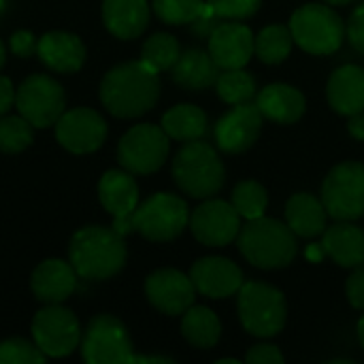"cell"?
<instances>
[{
  "instance_id": "21",
  "label": "cell",
  "mask_w": 364,
  "mask_h": 364,
  "mask_svg": "<svg viewBox=\"0 0 364 364\" xmlns=\"http://www.w3.org/2000/svg\"><path fill=\"white\" fill-rule=\"evenodd\" d=\"M331 107L339 115H354L364 111V68L358 64L339 66L326 85Z\"/></svg>"
},
{
  "instance_id": "2",
  "label": "cell",
  "mask_w": 364,
  "mask_h": 364,
  "mask_svg": "<svg viewBox=\"0 0 364 364\" xmlns=\"http://www.w3.org/2000/svg\"><path fill=\"white\" fill-rule=\"evenodd\" d=\"M124 237L111 226H85L77 230L68 245V262L79 277L98 282L119 273L126 264Z\"/></svg>"
},
{
  "instance_id": "4",
  "label": "cell",
  "mask_w": 364,
  "mask_h": 364,
  "mask_svg": "<svg viewBox=\"0 0 364 364\" xmlns=\"http://www.w3.org/2000/svg\"><path fill=\"white\" fill-rule=\"evenodd\" d=\"M173 179L177 188L192 198H213L226 181V168L215 147L188 141L173 158Z\"/></svg>"
},
{
  "instance_id": "44",
  "label": "cell",
  "mask_w": 364,
  "mask_h": 364,
  "mask_svg": "<svg viewBox=\"0 0 364 364\" xmlns=\"http://www.w3.org/2000/svg\"><path fill=\"white\" fill-rule=\"evenodd\" d=\"M305 256H307V260H311V262H322V260L326 258V252H324V247H322V243H320V245H309L307 252H305Z\"/></svg>"
},
{
  "instance_id": "24",
  "label": "cell",
  "mask_w": 364,
  "mask_h": 364,
  "mask_svg": "<svg viewBox=\"0 0 364 364\" xmlns=\"http://www.w3.org/2000/svg\"><path fill=\"white\" fill-rule=\"evenodd\" d=\"M322 247L333 262L343 269H356L364 264V230L360 226L339 220L322 232Z\"/></svg>"
},
{
  "instance_id": "41",
  "label": "cell",
  "mask_w": 364,
  "mask_h": 364,
  "mask_svg": "<svg viewBox=\"0 0 364 364\" xmlns=\"http://www.w3.org/2000/svg\"><path fill=\"white\" fill-rule=\"evenodd\" d=\"M36 45H38V41H36L34 34L28 32V30H17V32L11 36V41H9L11 51H13L15 55H19V58H30V55L36 51Z\"/></svg>"
},
{
  "instance_id": "38",
  "label": "cell",
  "mask_w": 364,
  "mask_h": 364,
  "mask_svg": "<svg viewBox=\"0 0 364 364\" xmlns=\"http://www.w3.org/2000/svg\"><path fill=\"white\" fill-rule=\"evenodd\" d=\"M346 32H348V38H350L352 47L364 55V2L352 11Z\"/></svg>"
},
{
  "instance_id": "36",
  "label": "cell",
  "mask_w": 364,
  "mask_h": 364,
  "mask_svg": "<svg viewBox=\"0 0 364 364\" xmlns=\"http://www.w3.org/2000/svg\"><path fill=\"white\" fill-rule=\"evenodd\" d=\"M45 354L26 339H6L0 343V364H41Z\"/></svg>"
},
{
  "instance_id": "19",
  "label": "cell",
  "mask_w": 364,
  "mask_h": 364,
  "mask_svg": "<svg viewBox=\"0 0 364 364\" xmlns=\"http://www.w3.org/2000/svg\"><path fill=\"white\" fill-rule=\"evenodd\" d=\"M254 34L245 23L222 21L209 36V53L220 68H245L254 55Z\"/></svg>"
},
{
  "instance_id": "43",
  "label": "cell",
  "mask_w": 364,
  "mask_h": 364,
  "mask_svg": "<svg viewBox=\"0 0 364 364\" xmlns=\"http://www.w3.org/2000/svg\"><path fill=\"white\" fill-rule=\"evenodd\" d=\"M348 130H350V134H352L354 139L364 141V111L350 115V119H348Z\"/></svg>"
},
{
  "instance_id": "28",
  "label": "cell",
  "mask_w": 364,
  "mask_h": 364,
  "mask_svg": "<svg viewBox=\"0 0 364 364\" xmlns=\"http://www.w3.org/2000/svg\"><path fill=\"white\" fill-rule=\"evenodd\" d=\"M207 115L196 105H175L162 115V128L168 139L188 143L198 141L207 134Z\"/></svg>"
},
{
  "instance_id": "32",
  "label": "cell",
  "mask_w": 364,
  "mask_h": 364,
  "mask_svg": "<svg viewBox=\"0 0 364 364\" xmlns=\"http://www.w3.org/2000/svg\"><path fill=\"white\" fill-rule=\"evenodd\" d=\"M179 43L173 34H166V32H158L154 36H149L141 49V60L154 68L156 73H162V70H171L173 64L177 62L179 58Z\"/></svg>"
},
{
  "instance_id": "48",
  "label": "cell",
  "mask_w": 364,
  "mask_h": 364,
  "mask_svg": "<svg viewBox=\"0 0 364 364\" xmlns=\"http://www.w3.org/2000/svg\"><path fill=\"white\" fill-rule=\"evenodd\" d=\"M4 64V45H2V41H0V66Z\"/></svg>"
},
{
  "instance_id": "20",
  "label": "cell",
  "mask_w": 364,
  "mask_h": 364,
  "mask_svg": "<svg viewBox=\"0 0 364 364\" xmlns=\"http://www.w3.org/2000/svg\"><path fill=\"white\" fill-rule=\"evenodd\" d=\"M77 271L70 262L51 258L41 262L32 273V292L41 303L58 305L66 301L77 288Z\"/></svg>"
},
{
  "instance_id": "16",
  "label": "cell",
  "mask_w": 364,
  "mask_h": 364,
  "mask_svg": "<svg viewBox=\"0 0 364 364\" xmlns=\"http://www.w3.org/2000/svg\"><path fill=\"white\" fill-rule=\"evenodd\" d=\"M147 301L166 316H183L196 299V288L190 275L177 269H160L145 282Z\"/></svg>"
},
{
  "instance_id": "26",
  "label": "cell",
  "mask_w": 364,
  "mask_h": 364,
  "mask_svg": "<svg viewBox=\"0 0 364 364\" xmlns=\"http://www.w3.org/2000/svg\"><path fill=\"white\" fill-rule=\"evenodd\" d=\"M171 77L177 85L198 92V90H207L215 85L220 77V66L215 64L209 51L188 49L179 53L177 62L171 68Z\"/></svg>"
},
{
  "instance_id": "11",
  "label": "cell",
  "mask_w": 364,
  "mask_h": 364,
  "mask_svg": "<svg viewBox=\"0 0 364 364\" xmlns=\"http://www.w3.org/2000/svg\"><path fill=\"white\" fill-rule=\"evenodd\" d=\"M32 337L36 348L47 358H64L81 346V326L73 311L58 305H47L32 320Z\"/></svg>"
},
{
  "instance_id": "6",
  "label": "cell",
  "mask_w": 364,
  "mask_h": 364,
  "mask_svg": "<svg viewBox=\"0 0 364 364\" xmlns=\"http://www.w3.org/2000/svg\"><path fill=\"white\" fill-rule=\"evenodd\" d=\"M294 43L314 55H331L346 41V23L331 4H303L290 17Z\"/></svg>"
},
{
  "instance_id": "18",
  "label": "cell",
  "mask_w": 364,
  "mask_h": 364,
  "mask_svg": "<svg viewBox=\"0 0 364 364\" xmlns=\"http://www.w3.org/2000/svg\"><path fill=\"white\" fill-rule=\"evenodd\" d=\"M190 279L198 294L207 299H228L245 284L241 269L222 256H207L192 264Z\"/></svg>"
},
{
  "instance_id": "9",
  "label": "cell",
  "mask_w": 364,
  "mask_h": 364,
  "mask_svg": "<svg viewBox=\"0 0 364 364\" xmlns=\"http://www.w3.org/2000/svg\"><path fill=\"white\" fill-rule=\"evenodd\" d=\"M168 149V134L162 126L139 124L122 136L117 145V160L122 168L132 175H149L166 162Z\"/></svg>"
},
{
  "instance_id": "12",
  "label": "cell",
  "mask_w": 364,
  "mask_h": 364,
  "mask_svg": "<svg viewBox=\"0 0 364 364\" xmlns=\"http://www.w3.org/2000/svg\"><path fill=\"white\" fill-rule=\"evenodd\" d=\"M81 356L90 364L130 363L132 341L126 326L113 316H96L81 337Z\"/></svg>"
},
{
  "instance_id": "40",
  "label": "cell",
  "mask_w": 364,
  "mask_h": 364,
  "mask_svg": "<svg viewBox=\"0 0 364 364\" xmlns=\"http://www.w3.org/2000/svg\"><path fill=\"white\" fill-rule=\"evenodd\" d=\"M245 360L250 364H284V354L279 352V348L271 346V343H260V346H254Z\"/></svg>"
},
{
  "instance_id": "34",
  "label": "cell",
  "mask_w": 364,
  "mask_h": 364,
  "mask_svg": "<svg viewBox=\"0 0 364 364\" xmlns=\"http://www.w3.org/2000/svg\"><path fill=\"white\" fill-rule=\"evenodd\" d=\"M205 0H154V13L171 26L192 23L205 11Z\"/></svg>"
},
{
  "instance_id": "23",
  "label": "cell",
  "mask_w": 364,
  "mask_h": 364,
  "mask_svg": "<svg viewBox=\"0 0 364 364\" xmlns=\"http://www.w3.org/2000/svg\"><path fill=\"white\" fill-rule=\"evenodd\" d=\"M256 107L275 124H294L303 117L307 100L301 90L288 83H271L256 94Z\"/></svg>"
},
{
  "instance_id": "15",
  "label": "cell",
  "mask_w": 364,
  "mask_h": 364,
  "mask_svg": "<svg viewBox=\"0 0 364 364\" xmlns=\"http://www.w3.org/2000/svg\"><path fill=\"white\" fill-rule=\"evenodd\" d=\"M55 139L70 154H92L105 143L107 124L94 109H70L55 122Z\"/></svg>"
},
{
  "instance_id": "45",
  "label": "cell",
  "mask_w": 364,
  "mask_h": 364,
  "mask_svg": "<svg viewBox=\"0 0 364 364\" xmlns=\"http://www.w3.org/2000/svg\"><path fill=\"white\" fill-rule=\"evenodd\" d=\"M358 339H360V346H363L364 350V316L360 318V322H358Z\"/></svg>"
},
{
  "instance_id": "8",
  "label": "cell",
  "mask_w": 364,
  "mask_h": 364,
  "mask_svg": "<svg viewBox=\"0 0 364 364\" xmlns=\"http://www.w3.org/2000/svg\"><path fill=\"white\" fill-rule=\"evenodd\" d=\"M322 203L331 218L354 222L364 215V164L341 162L326 175L322 183Z\"/></svg>"
},
{
  "instance_id": "13",
  "label": "cell",
  "mask_w": 364,
  "mask_h": 364,
  "mask_svg": "<svg viewBox=\"0 0 364 364\" xmlns=\"http://www.w3.org/2000/svg\"><path fill=\"white\" fill-rule=\"evenodd\" d=\"M241 215L228 200L207 198L190 213V230L194 239L207 247H226L237 241L241 230Z\"/></svg>"
},
{
  "instance_id": "22",
  "label": "cell",
  "mask_w": 364,
  "mask_h": 364,
  "mask_svg": "<svg viewBox=\"0 0 364 364\" xmlns=\"http://www.w3.org/2000/svg\"><path fill=\"white\" fill-rule=\"evenodd\" d=\"M36 53L55 73H77L85 62L83 41L70 32H47L38 38Z\"/></svg>"
},
{
  "instance_id": "42",
  "label": "cell",
  "mask_w": 364,
  "mask_h": 364,
  "mask_svg": "<svg viewBox=\"0 0 364 364\" xmlns=\"http://www.w3.org/2000/svg\"><path fill=\"white\" fill-rule=\"evenodd\" d=\"M15 102V90H13V83L0 75V115H4Z\"/></svg>"
},
{
  "instance_id": "39",
  "label": "cell",
  "mask_w": 364,
  "mask_h": 364,
  "mask_svg": "<svg viewBox=\"0 0 364 364\" xmlns=\"http://www.w3.org/2000/svg\"><path fill=\"white\" fill-rule=\"evenodd\" d=\"M346 294H348V301L354 309H363L364 311V264L356 267L354 273L348 277Z\"/></svg>"
},
{
  "instance_id": "29",
  "label": "cell",
  "mask_w": 364,
  "mask_h": 364,
  "mask_svg": "<svg viewBox=\"0 0 364 364\" xmlns=\"http://www.w3.org/2000/svg\"><path fill=\"white\" fill-rule=\"evenodd\" d=\"M181 335L186 341L198 350H211L220 337H222V324L220 318L200 305H192L181 320Z\"/></svg>"
},
{
  "instance_id": "10",
  "label": "cell",
  "mask_w": 364,
  "mask_h": 364,
  "mask_svg": "<svg viewBox=\"0 0 364 364\" xmlns=\"http://www.w3.org/2000/svg\"><path fill=\"white\" fill-rule=\"evenodd\" d=\"M15 107L34 128L55 126L66 107L64 87L47 75H32L17 87Z\"/></svg>"
},
{
  "instance_id": "25",
  "label": "cell",
  "mask_w": 364,
  "mask_h": 364,
  "mask_svg": "<svg viewBox=\"0 0 364 364\" xmlns=\"http://www.w3.org/2000/svg\"><path fill=\"white\" fill-rule=\"evenodd\" d=\"M102 21L113 36L122 41L136 38L149 23V4L147 0H105Z\"/></svg>"
},
{
  "instance_id": "33",
  "label": "cell",
  "mask_w": 364,
  "mask_h": 364,
  "mask_svg": "<svg viewBox=\"0 0 364 364\" xmlns=\"http://www.w3.org/2000/svg\"><path fill=\"white\" fill-rule=\"evenodd\" d=\"M230 203L243 220H256L264 215L269 205V194L262 183L247 179L235 186Z\"/></svg>"
},
{
  "instance_id": "46",
  "label": "cell",
  "mask_w": 364,
  "mask_h": 364,
  "mask_svg": "<svg viewBox=\"0 0 364 364\" xmlns=\"http://www.w3.org/2000/svg\"><path fill=\"white\" fill-rule=\"evenodd\" d=\"M326 4H331V6H341V4H350V2H354V0H324Z\"/></svg>"
},
{
  "instance_id": "1",
  "label": "cell",
  "mask_w": 364,
  "mask_h": 364,
  "mask_svg": "<svg viewBox=\"0 0 364 364\" xmlns=\"http://www.w3.org/2000/svg\"><path fill=\"white\" fill-rule=\"evenodd\" d=\"M158 96V73L143 60L119 64L100 81V102L115 117H139L154 109Z\"/></svg>"
},
{
  "instance_id": "31",
  "label": "cell",
  "mask_w": 364,
  "mask_h": 364,
  "mask_svg": "<svg viewBox=\"0 0 364 364\" xmlns=\"http://www.w3.org/2000/svg\"><path fill=\"white\" fill-rule=\"evenodd\" d=\"M215 90H218V96L226 105H232V107L252 102L258 94L256 79L243 68H226L224 73H220L215 81Z\"/></svg>"
},
{
  "instance_id": "7",
  "label": "cell",
  "mask_w": 364,
  "mask_h": 364,
  "mask_svg": "<svg viewBox=\"0 0 364 364\" xmlns=\"http://www.w3.org/2000/svg\"><path fill=\"white\" fill-rule=\"evenodd\" d=\"M190 224V209L183 198L158 192L141 203L128 218V232H139L147 241L166 243L177 239Z\"/></svg>"
},
{
  "instance_id": "17",
  "label": "cell",
  "mask_w": 364,
  "mask_h": 364,
  "mask_svg": "<svg viewBox=\"0 0 364 364\" xmlns=\"http://www.w3.org/2000/svg\"><path fill=\"white\" fill-rule=\"evenodd\" d=\"M98 198L105 211L113 215V228L126 237L128 235V218L139 207V186L132 173L124 171H107L98 183Z\"/></svg>"
},
{
  "instance_id": "35",
  "label": "cell",
  "mask_w": 364,
  "mask_h": 364,
  "mask_svg": "<svg viewBox=\"0 0 364 364\" xmlns=\"http://www.w3.org/2000/svg\"><path fill=\"white\" fill-rule=\"evenodd\" d=\"M32 124L21 115H11L0 119V151L19 154L32 143Z\"/></svg>"
},
{
  "instance_id": "37",
  "label": "cell",
  "mask_w": 364,
  "mask_h": 364,
  "mask_svg": "<svg viewBox=\"0 0 364 364\" xmlns=\"http://www.w3.org/2000/svg\"><path fill=\"white\" fill-rule=\"evenodd\" d=\"M220 19H247L258 13L262 0H207Z\"/></svg>"
},
{
  "instance_id": "30",
  "label": "cell",
  "mask_w": 364,
  "mask_h": 364,
  "mask_svg": "<svg viewBox=\"0 0 364 364\" xmlns=\"http://www.w3.org/2000/svg\"><path fill=\"white\" fill-rule=\"evenodd\" d=\"M294 36L288 26H267L260 30V34L254 38V53L264 64H282L292 53Z\"/></svg>"
},
{
  "instance_id": "5",
  "label": "cell",
  "mask_w": 364,
  "mask_h": 364,
  "mask_svg": "<svg viewBox=\"0 0 364 364\" xmlns=\"http://www.w3.org/2000/svg\"><path fill=\"white\" fill-rule=\"evenodd\" d=\"M237 296L239 320L250 335L269 339L284 331L288 305L279 288L262 282H245Z\"/></svg>"
},
{
  "instance_id": "3",
  "label": "cell",
  "mask_w": 364,
  "mask_h": 364,
  "mask_svg": "<svg viewBox=\"0 0 364 364\" xmlns=\"http://www.w3.org/2000/svg\"><path fill=\"white\" fill-rule=\"evenodd\" d=\"M237 245L250 264L264 271L286 269L296 258V235L292 228L264 215L247 220V224L241 226Z\"/></svg>"
},
{
  "instance_id": "14",
  "label": "cell",
  "mask_w": 364,
  "mask_h": 364,
  "mask_svg": "<svg viewBox=\"0 0 364 364\" xmlns=\"http://www.w3.org/2000/svg\"><path fill=\"white\" fill-rule=\"evenodd\" d=\"M264 115L256 102L235 105L226 115H222L213 128V139L220 151L224 154H243L247 151L262 132Z\"/></svg>"
},
{
  "instance_id": "47",
  "label": "cell",
  "mask_w": 364,
  "mask_h": 364,
  "mask_svg": "<svg viewBox=\"0 0 364 364\" xmlns=\"http://www.w3.org/2000/svg\"><path fill=\"white\" fill-rule=\"evenodd\" d=\"M218 364H239V360L237 358H220Z\"/></svg>"
},
{
  "instance_id": "27",
  "label": "cell",
  "mask_w": 364,
  "mask_h": 364,
  "mask_svg": "<svg viewBox=\"0 0 364 364\" xmlns=\"http://www.w3.org/2000/svg\"><path fill=\"white\" fill-rule=\"evenodd\" d=\"M326 207L322 198H316L309 192L292 194L286 203V224L296 237L314 239L326 230Z\"/></svg>"
}]
</instances>
